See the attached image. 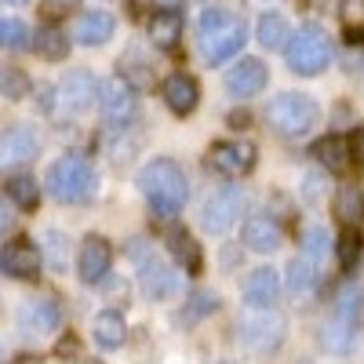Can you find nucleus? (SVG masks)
Here are the masks:
<instances>
[{
    "mask_svg": "<svg viewBox=\"0 0 364 364\" xmlns=\"http://www.w3.org/2000/svg\"><path fill=\"white\" fill-rule=\"evenodd\" d=\"M0 4H22V0H0Z\"/></svg>",
    "mask_w": 364,
    "mask_h": 364,
    "instance_id": "39",
    "label": "nucleus"
},
{
    "mask_svg": "<svg viewBox=\"0 0 364 364\" xmlns=\"http://www.w3.org/2000/svg\"><path fill=\"white\" fill-rule=\"evenodd\" d=\"M22 328L29 336H48V331L58 328V306L51 299H33L22 306Z\"/></svg>",
    "mask_w": 364,
    "mask_h": 364,
    "instance_id": "21",
    "label": "nucleus"
},
{
    "mask_svg": "<svg viewBox=\"0 0 364 364\" xmlns=\"http://www.w3.org/2000/svg\"><path fill=\"white\" fill-rule=\"evenodd\" d=\"M8 226V208H4V200H0V230Z\"/></svg>",
    "mask_w": 364,
    "mask_h": 364,
    "instance_id": "37",
    "label": "nucleus"
},
{
    "mask_svg": "<svg viewBox=\"0 0 364 364\" xmlns=\"http://www.w3.org/2000/svg\"><path fill=\"white\" fill-rule=\"evenodd\" d=\"M240 208H245V190L240 186H223V190H215L208 200H204V208H200V226L208 230V233H226L233 223H237V215H240Z\"/></svg>",
    "mask_w": 364,
    "mask_h": 364,
    "instance_id": "10",
    "label": "nucleus"
},
{
    "mask_svg": "<svg viewBox=\"0 0 364 364\" xmlns=\"http://www.w3.org/2000/svg\"><path fill=\"white\" fill-rule=\"evenodd\" d=\"M99 84L87 70H70L63 80L51 87V113L55 117H80L95 106Z\"/></svg>",
    "mask_w": 364,
    "mask_h": 364,
    "instance_id": "7",
    "label": "nucleus"
},
{
    "mask_svg": "<svg viewBox=\"0 0 364 364\" xmlns=\"http://www.w3.org/2000/svg\"><path fill=\"white\" fill-rule=\"evenodd\" d=\"M336 219L346 226V230H357L364 223V190L346 182V186L336 193Z\"/></svg>",
    "mask_w": 364,
    "mask_h": 364,
    "instance_id": "23",
    "label": "nucleus"
},
{
    "mask_svg": "<svg viewBox=\"0 0 364 364\" xmlns=\"http://www.w3.org/2000/svg\"><path fill=\"white\" fill-rule=\"evenodd\" d=\"M48 190L63 204H87L95 197V171H91V164L84 157L66 154L48 168Z\"/></svg>",
    "mask_w": 364,
    "mask_h": 364,
    "instance_id": "4",
    "label": "nucleus"
},
{
    "mask_svg": "<svg viewBox=\"0 0 364 364\" xmlns=\"http://www.w3.org/2000/svg\"><path fill=\"white\" fill-rule=\"evenodd\" d=\"M353 154H357V157L364 161V128H360V132L353 135Z\"/></svg>",
    "mask_w": 364,
    "mask_h": 364,
    "instance_id": "36",
    "label": "nucleus"
},
{
    "mask_svg": "<svg viewBox=\"0 0 364 364\" xmlns=\"http://www.w3.org/2000/svg\"><path fill=\"white\" fill-rule=\"evenodd\" d=\"M0 91H4L8 99H22V95H29V80L18 70H4L0 73Z\"/></svg>",
    "mask_w": 364,
    "mask_h": 364,
    "instance_id": "33",
    "label": "nucleus"
},
{
    "mask_svg": "<svg viewBox=\"0 0 364 364\" xmlns=\"http://www.w3.org/2000/svg\"><path fill=\"white\" fill-rule=\"evenodd\" d=\"M266 80H269V73H266V66L259 63V58H240V63L230 66L226 77H223L226 91H230V95H237V99L259 95V91L266 87Z\"/></svg>",
    "mask_w": 364,
    "mask_h": 364,
    "instance_id": "14",
    "label": "nucleus"
},
{
    "mask_svg": "<svg viewBox=\"0 0 364 364\" xmlns=\"http://www.w3.org/2000/svg\"><path fill=\"white\" fill-rule=\"evenodd\" d=\"M161 95H164V102H168L171 113L186 117V113H193L197 102H200V87H197V80H193L190 73H171V77L164 80V87H161Z\"/></svg>",
    "mask_w": 364,
    "mask_h": 364,
    "instance_id": "17",
    "label": "nucleus"
},
{
    "mask_svg": "<svg viewBox=\"0 0 364 364\" xmlns=\"http://www.w3.org/2000/svg\"><path fill=\"white\" fill-rule=\"evenodd\" d=\"M8 197L18 211H33L37 200H41V190H37V178H29V175H18L8 182Z\"/></svg>",
    "mask_w": 364,
    "mask_h": 364,
    "instance_id": "31",
    "label": "nucleus"
},
{
    "mask_svg": "<svg viewBox=\"0 0 364 364\" xmlns=\"http://www.w3.org/2000/svg\"><path fill=\"white\" fill-rule=\"evenodd\" d=\"M336 252H339V266H343V269H353V266L360 262V255H364L360 233H357V230H346V233L336 240Z\"/></svg>",
    "mask_w": 364,
    "mask_h": 364,
    "instance_id": "32",
    "label": "nucleus"
},
{
    "mask_svg": "<svg viewBox=\"0 0 364 364\" xmlns=\"http://www.w3.org/2000/svg\"><path fill=\"white\" fill-rule=\"evenodd\" d=\"M197 41H200V55L208 58V63H226V58H233L240 48H245L248 33H245V22L233 18L230 11L208 8L200 15Z\"/></svg>",
    "mask_w": 364,
    "mask_h": 364,
    "instance_id": "2",
    "label": "nucleus"
},
{
    "mask_svg": "<svg viewBox=\"0 0 364 364\" xmlns=\"http://www.w3.org/2000/svg\"><path fill=\"white\" fill-rule=\"evenodd\" d=\"M364 306V291L357 284L343 288L336 306H331V317L324 321V346L331 353H346L353 346V336H357V314Z\"/></svg>",
    "mask_w": 364,
    "mask_h": 364,
    "instance_id": "6",
    "label": "nucleus"
},
{
    "mask_svg": "<svg viewBox=\"0 0 364 364\" xmlns=\"http://www.w3.org/2000/svg\"><path fill=\"white\" fill-rule=\"evenodd\" d=\"M91 331H95V343L106 346V350L124 346V339H128V324H124V317H120L117 310L95 314V324H91Z\"/></svg>",
    "mask_w": 364,
    "mask_h": 364,
    "instance_id": "24",
    "label": "nucleus"
},
{
    "mask_svg": "<svg viewBox=\"0 0 364 364\" xmlns=\"http://www.w3.org/2000/svg\"><path fill=\"white\" fill-rule=\"evenodd\" d=\"M208 164L226 178H240L255 168V146L245 142V139H223V142L211 146Z\"/></svg>",
    "mask_w": 364,
    "mask_h": 364,
    "instance_id": "11",
    "label": "nucleus"
},
{
    "mask_svg": "<svg viewBox=\"0 0 364 364\" xmlns=\"http://www.w3.org/2000/svg\"><path fill=\"white\" fill-rule=\"evenodd\" d=\"M139 190H142L154 219H175L190 197V182H186V171L175 161L157 157L139 171Z\"/></svg>",
    "mask_w": 364,
    "mask_h": 364,
    "instance_id": "1",
    "label": "nucleus"
},
{
    "mask_svg": "<svg viewBox=\"0 0 364 364\" xmlns=\"http://www.w3.org/2000/svg\"><path fill=\"white\" fill-rule=\"evenodd\" d=\"M314 157L328 168V171H336V175H346L353 168V142L343 139V135H328L314 146Z\"/></svg>",
    "mask_w": 364,
    "mask_h": 364,
    "instance_id": "20",
    "label": "nucleus"
},
{
    "mask_svg": "<svg viewBox=\"0 0 364 364\" xmlns=\"http://www.w3.org/2000/svg\"><path fill=\"white\" fill-rule=\"evenodd\" d=\"M168 248L186 273H200V248L186 230H168Z\"/></svg>",
    "mask_w": 364,
    "mask_h": 364,
    "instance_id": "27",
    "label": "nucleus"
},
{
    "mask_svg": "<svg viewBox=\"0 0 364 364\" xmlns=\"http://www.w3.org/2000/svg\"><path fill=\"white\" fill-rule=\"evenodd\" d=\"M0 269L8 273L15 281H33L41 273V252L37 245H29L26 237H15L8 240L4 248H0Z\"/></svg>",
    "mask_w": 364,
    "mask_h": 364,
    "instance_id": "12",
    "label": "nucleus"
},
{
    "mask_svg": "<svg viewBox=\"0 0 364 364\" xmlns=\"http://www.w3.org/2000/svg\"><path fill=\"white\" fill-rule=\"evenodd\" d=\"M245 248L248 252H259V255H269V252H277L281 248V226L273 223L269 215H252L245 223Z\"/></svg>",
    "mask_w": 364,
    "mask_h": 364,
    "instance_id": "18",
    "label": "nucleus"
},
{
    "mask_svg": "<svg viewBox=\"0 0 364 364\" xmlns=\"http://www.w3.org/2000/svg\"><path fill=\"white\" fill-rule=\"evenodd\" d=\"M339 15H343L346 29H364V0H343Z\"/></svg>",
    "mask_w": 364,
    "mask_h": 364,
    "instance_id": "35",
    "label": "nucleus"
},
{
    "mask_svg": "<svg viewBox=\"0 0 364 364\" xmlns=\"http://www.w3.org/2000/svg\"><path fill=\"white\" fill-rule=\"evenodd\" d=\"M237 339H240V346H245L248 353H255V357L277 353L281 343H284V317L262 310V314H255V317H248V321H240Z\"/></svg>",
    "mask_w": 364,
    "mask_h": 364,
    "instance_id": "9",
    "label": "nucleus"
},
{
    "mask_svg": "<svg viewBox=\"0 0 364 364\" xmlns=\"http://www.w3.org/2000/svg\"><path fill=\"white\" fill-rule=\"evenodd\" d=\"M324 252H328V233L324 230H310L306 233V245H302V255H306L314 266H321Z\"/></svg>",
    "mask_w": 364,
    "mask_h": 364,
    "instance_id": "34",
    "label": "nucleus"
},
{
    "mask_svg": "<svg viewBox=\"0 0 364 364\" xmlns=\"http://www.w3.org/2000/svg\"><path fill=\"white\" fill-rule=\"evenodd\" d=\"M109 262H113V248L106 237H87L80 252H77V273L84 284H99L106 273H109Z\"/></svg>",
    "mask_w": 364,
    "mask_h": 364,
    "instance_id": "13",
    "label": "nucleus"
},
{
    "mask_svg": "<svg viewBox=\"0 0 364 364\" xmlns=\"http://www.w3.org/2000/svg\"><path fill=\"white\" fill-rule=\"evenodd\" d=\"M0 48L8 51H26L33 48V33L22 18H0Z\"/></svg>",
    "mask_w": 364,
    "mask_h": 364,
    "instance_id": "30",
    "label": "nucleus"
},
{
    "mask_svg": "<svg viewBox=\"0 0 364 364\" xmlns=\"http://www.w3.org/2000/svg\"><path fill=\"white\" fill-rule=\"evenodd\" d=\"M245 299H248V306H255V310H273L277 306V299H281L277 269H269V266L252 269L248 281H245Z\"/></svg>",
    "mask_w": 364,
    "mask_h": 364,
    "instance_id": "16",
    "label": "nucleus"
},
{
    "mask_svg": "<svg viewBox=\"0 0 364 364\" xmlns=\"http://www.w3.org/2000/svg\"><path fill=\"white\" fill-rule=\"evenodd\" d=\"M149 37H154V44L161 51H175L178 41H182V15L171 11V8L157 11L154 18H149Z\"/></svg>",
    "mask_w": 364,
    "mask_h": 364,
    "instance_id": "22",
    "label": "nucleus"
},
{
    "mask_svg": "<svg viewBox=\"0 0 364 364\" xmlns=\"http://www.w3.org/2000/svg\"><path fill=\"white\" fill-rule=\"evenodd\" d=\"M317 120H321V106L310 95H302V91H284V95H277L266 109V124L281 139L310 135L317 128Z\"/></svg>",
    "mask_w": 364,
    "mask_h": 364,
    "instance_id": "3",
    "label": "nucleus"
},
{
    "mask_svg": "<svg viewBox=\"0 0 364 364\" xmlns=\"http://www.w3.org/2000/svg\"><path fill=\"white\" fill-rule=\"evenodd\" d=\"M41 154V139L33 128H11L4 139H0V168H22Z\"/></svg>",
    "mask_w": 364,
    "mask_h": 364,
    "instance_id": "15",
    "label": "nucleus"
},
{
    "mask_svg": "<svg viewBox=\"0 0 364 364\" xmlns=\"http://www.w3.org/2000/svg\"><path fill=\"white\" fill-rule=\"evenodd\" d=\"M77 364H102V360H95V357H84V360H77Z\"/></svg>",
    "mask_w": 364,
    "mask_h": 364,
    "instance_id": "38",
    "label": "nucleus"
},
{
    "mask_svg": "<svg viewBox=\"0 0 364 364\" xmlns=\"http://www.w3.org/2000/svg\"><path fill=\"white\" fill-rule=\"evenodd\" d=\"M99 109L106 117V124L113 128H128L132 120L139 117V95L135 84L128 77H109L99 84Z\"/></svg>",
    "mask_w": 364,
    "mask_h": 364,
    "instance_id": "8",
    "label": "nucleus"
},
{
    "mask_svg": "<svg viewBox=\"0 0 364 364\" xmlns=\"http://www.w3.org/2000/svg\"><path fill=\"white\" fill-rule=\"evenodd\" d=\"M255 37H259V44H262V48L277 51V48H288V41H291V26H288V18H284V15L266 11V15L259 18V26H255Z\"/></svg>",
    "mask_w": 364,
    "mask_h": 364,
    "instance_id": "25",
    "label": "nucleus"
},
{
    "mask_svg": "<svg viewBox=\"0 0 364 364\" xmlns=\"http://www.w3.org/2000/svg\"><path fill=\"white\" fill-rule=\"evenodd\" d=\"M33 48H37V55L51 58V63H63V58L70 55V41H66V33L58 26L37 29V33H33Z\"/></svg>",
    "mask_w": 364,
    "mask_h": 364,
    "instance_id": "28",
    "label": "nucleus"
},
{
    "mask_svg": "<svg viewBox=\"0 0 364 364\" xmlns=\"http://www.w3.org/2000/svg\"><path fill=\"white\" fill-rule=\"evenodd\" d=\"M113 29H117V18L109 11H84L73 26V37L84 48H95V44H106L113 37Z\"/></svg>",
    "mask_w": 364,
    "mask_h": 364,
    "instance_id": "19",
    "label": "nucleus"
},
{
    "mask_svg": "<svg viewBox=\"0 0 364 364\" xmlns=\"http://www.w3.org/2000/svg\"><path fill=\"white\" fill-rule=\"evenodd\" d=\"M317 277H321V269H317L306 255H299V259H291V266H288V291H291V295H310V291L317 288Z\"/></svg>",
    "mask_w": 364,
    "mask_h": 364,
    "instance_id": "29",
    "label": "nucleus"
},
{
    "mask_svg": "<svg viewBox=\"0 0 364 364\" xmlns=\"http://www.w3.org/2000/svg\"><path fill=\"white\" fill-rule=\"evenodd\" d=\"M284 51H288V70L299 77H317L331 63V44L321 26H302L299 33H291Z\"/></svg>",
    "mask_w": 364,
    "mask_h": 364,
    "instance_id": "5",
    "label": "nucleus"
},
{
    "mask_svg": "<svg viewBox=\"0 0 364 364\" xmlns=\"http://www.w3.org/2000/svg\"><path fill=\"white\" fill-rule=\"evenodd\" d=\"M139 273H142V288H146L149 299H168L175 291V273L164 269L157 259H142V269Z\"/></svg>",
    "mask_w": 364,
    "mask_h": 364,
    "instance_id": "26",
    "label": "nucleus"
}]
</instances>
